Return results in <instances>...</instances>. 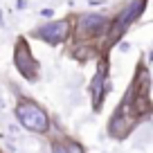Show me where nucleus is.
Segmentation results:
<instances>
[{
    "label": "nucleus",
    "instance_id": "obj_3",
    "mask_svg": "<svg viewBox=\"0 0 153 153\" xmlns=\"http://www.w3.org/2000/svg\"><path fill=\"white\" fill-rule=\"evenodd\" d=\"M14 59H16V68L20 70V74H23L25 79H29V81H36L41 68H38V61L32 56V52H29V48H27L25 41H20V43L16 45Z\"/></svg>",
    "mask_w": 153,
    "mask_h": 153
},
{
    "label": "nucleus",
    "instance_id": "obj_4",
    "mask_svg": "<svg viewBox=\"0 0 153 153\" xmlns=\"http://www.w3.org/2000/svg\"><path fill=\"white\" fill-rule=\"evenodd\" d=\"M108 29V18L99 14H86L76 20V32L83 38H97Z\"/></svg>",
    "mask_w": 153,
    "mask_h": 153
},
{
    "label": "nucleus",
    "instance_id": "obj_7",
    "mask_svg": "<svg viewBox=\"0 0 153 153\" xmlns=\"http://www.w3.org/2000/svg\"><path fill=\"white\" fill-rule=\"evenodd\" d=\"M65 151L68 153H83V149H81V144H76V142H68L65 144Z\"/></svg>",
    "mask_w": 153,
    "mask_h": 153
},
{
    "label": "nucleus",
    "instance_id": "obj_1",
    "mask_svg": "<svg viewBox=\"0 0 153 153\" xmlns=\"http://www.w3.org/2000/svg\"><path fill=\"white\" fill-rule=\"evenodd\" d=\"M16 117H18V122L27 131H32V133H45V131L50 128L48 113L32 99L18 101V106H16Z\"/></svg>",
    "mask_w": 153,
    "mask_h": 153
},
{
    "label": "nucleus",
    "instance_id": "obj_5",
    "mask_svg": "<svg viewBox=\"0 0 153 153\" xmlns=\"http://www.w3.org/2000/svg\"><path fill=\"white\" fill-rule=\"evenodd\" d=\"M70 29H72L70 20H52V23L43 25V27H38L36 34L43 38V41L56 45V43H63V41L70 36Z\"/></svg>",
    "mask_w": 153,
    "mask_h": 153
},
{
    "label": "nucleus",
    "instance_id": "obj_2",
    "mask_svg": "<svg viewBox=\"0 0 153 153\" xmlns=\"http://www.w3.org/2000/svg\"><path fill=\"white\" fill-rule=\"evenodd\" d=\"M142 11H144V0H133L131 5H126L124 11H122V14L113 20V25H110L108 45H115V43H117V41L126 34V29H128L131 25L140 18V16H142Z\"/></svg>",
    "mask_w": 153,
    "mask_h": 153
},
{
    "label": "nucleus",
    "instance_id": "obj_6",
    "mask_svg": "<svg viewBox=\"0 0 153 153\" xmlns=\"http://www.w3.org/2000/svg\"><path fill=\"white\" fill-rule=\"evenodd\" d=\"M106 90H108V63L101 61L99 68H97L95 81H92V104H95V108L101 106V101L106 97Z\"/></svg>",
    "mask_w": 153,
    "mask_h": 153
},
{
    "label": "nucleus",
    "instance_id": "obj_8",
    "mask_svg": "<svg viewBox=\"0 0 153 153\" xmlns=\"http://www.w3.org/2000/svg\"><path fill=\"white\" fill-rule=\"evenodd\" d=\"M52 153H68V151H65V146H63V144H54Z\"/></svg>",
    "mask_w": 153,
    "mask_h": 153
}]
</instances>
